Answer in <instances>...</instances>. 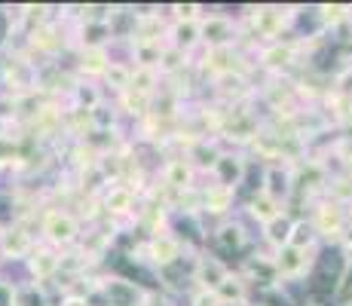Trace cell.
I'll list each match as a JSON object with an SVG mask.
<instances>
[{
    "mask_svg": "<svg viewBox=\"0 0 352 306\" xmlns=\"http://www.w3.org/2000/svg\"><path fill=\"white\" fill-rule=\"evenodd\" d=\"M46 233L52 236V239H71L74 236V221L67 215H50V221H46Z\"/></svg>",
    "mask_w": 352,
    "mask_h": 306,
    "instance_id": "cell-1",
    "label": "cell"
},
{
    "mask_svg": "<svg viewBox=\"0 0 352 306\" xmlns=\"http://www.w3.org/2000/svg\"><path fill=\"white\" fill-rule=\"evenodd\" d=\"M3 251L12 257L25 254L28 251V236L22 233V230H10V233H3Z\"/></svg>",
    "mask_w": 352,
    "mask_h": 306,
    "instance_id": "cell-2",
    "label": "cell"
},
{
    "mask_svg": "<svg viewBox=\"0 0 352 306\" xmlns=\"http://www.w3.org/2000/svg\"><path fill=\"white\" fill-rule=\"evenodd\" d=\"M52 270H56V257H52V254H37V261H34V273H37V276H50Z\"/></svg>",
    "mask_w": 352,
    "mask_h": 306,
    "instance_id": "cell-3",
    "label": "cell"
},
{
    "mask_svg": "<svg viewBox=\"0 0 352 306\" xmlns=\"http://www.w3.org/2000/svg\"><path fill=\"white\" fill-rule=\"evenodd\" d=\"M65 306H86V303H83V300H67Z\"/></svg>",
    "mask_w": 352,
    "mask_h": 306,
    "instance_id": "cell-4",
    "label": "cell"
}]
</instances>
